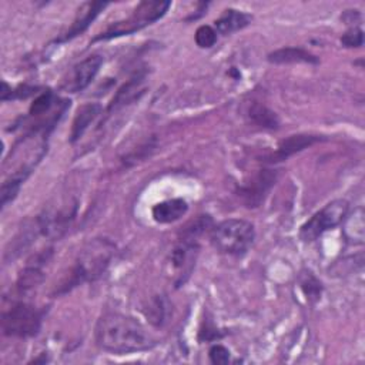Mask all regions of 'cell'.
<instances>
[{
    "mask_svg": "<svg viewBox=\"0 0 365 365\" xmlns=\"http://www.w3.org/2000/svg\"><path fill=\"white\" fill-rule=\"evenodd\" d=\"M341 43L345 47H361L364 44V31L359 27H352L346 33L342 34Z\"/></svg>",
    "mask_w": 365,
    "mask_h": 365,
    "instance_id": "obj_26",
    "label": "cell"
},
{
    "mask_svg": "<svg viewBox=\"0 0 365 365\" xmlns=\"http://www.w3.org/2000/svg\"><path fill=\"white\" fill-rule=\"evenodd\" d=\"M94 338L98 348L117 355L144 351L157 344L144 325L118 312H107L98 318Z\"/></svg>",
    "mask_w": 365,
    "mask_h": 365,
    "instance_id": "obj_1",
    "label": "cell"
},
{
    "mask_svg": "<svg viewBox=\"0 0 365 365\" xmlns=\"http://www.w3.org/2000/svg\"><path fill=\"white\" fill-rule=\"evenodd\" d=\"M103 64V57L98 54H91L71 67L67 76L63 78L60 88L67 93L83 91L97 76Z\"/></svg>",
    "mask_w": 365,
    "mask_h": 365,
    "instance_id": "obj_8",
    "label": "cell"
},
{
    "mask_svg": "<svg viewBox=\"0 0 365 365\" xmlns=\"http://www.w3.org/2000/svg\"><path fill=\"white\" fill-rule=\"evenodd\" d=\"M275 170H259L255 175L251 177L250 181L244 182L238 187L237 195L242 201V204L248 208H255L262 204L268 191L277 181Z\"/></svg>",
    "mask_w": 365,
    "mask_h": 365,
    "instance_id": "obj_7",
    "label": "cell"
},
{
    "mask_svg": "<svg viewBox=\"0 0 365 365\" xmlns=\"http://www.w3.org/2000/svg\"><path fill=\"white\" fill-rule=\"evenodd\" d=\"M30 174V168H23L16 173H13L9 178L4 180L0 188V197H1V207H6L7 202L13 201L21 187V182L27 178Z\"/></svg>",
    "mask_w": 365,
    "mask_h": 365,
    "instance_id": "obj_20",
    "label": "cell"
},
{
    "mask_svg": "<svg viewBox=\"0 0 365 365\" xmlns=\"http://www.w3.org/2000/svg\"><path fill=\"white\" fill-rule=\"evenodd\" d=\"M215 41H217V31L214 27L204 24L195 30V43L198 47L210 48L215 44Z\"/></svg>",
    "mask_w": 365,
    "mask_h": 365,
    "instance_id": "obj_25",
    "label": "cell"
},
{
    "mask_svg": "<svg viewBox=\"0 0 365 365\" xmlns=\"http://www.w3.org/2000/svg\"><path fill=\"white\" fill-rule=\"evenodd\" d=\"M248 117L255 125L265 130H277L279 127L278 115L259 103L251 104V107L248 108Z\"/></svg>",
    "mask_w": 365,
    "mask_h": 365,
    "instance_id": "obj_18",
    "label": "cell"
},
{
    "mask_svg": "<svg viewBox=\"0 0 365 365\" xmlns=\"http://www.w3.org/2000/svg\"><path fill=\"white\" fill-rule=\"evenodd\" d=\"M144 314L147 319L154 325V327H161L167 321L168 315V302L164 297L155 295L151 298L148 305L144 309Z\"/></svg>",
    "mask_w": 365,
    "mask_h": 365,
    "instance_id": "obj_21",
    "label": "cell"
},
{
    "mask_svg": "<svg viewBox=\"0 0 365 365\" xmlns=\"http://www.w3.org/2000/svg\"><path fill=\"white\" fill-rule=\"evenodd\" d=\"M53 103H54L53 93L50 90L43 91L31 103V106H30V115H41V114L47 113L51 108Z\"/></svg>",
    "mask_w": 365,
    "mask_h": 365,
    "instance_id": "obj_24",
    "label": "cell"
},
{
    "mask_svg": "<svg viewBox=\"0 0 365 365\" xmlns=\"http://www.w3.org/2000/svg\"><path fill=\"white\" fill-rule=\"evenodd\" d=\"M321 141V137L318 135H312V134H297V135H289L288 138L282 140L277 150L269 154L267 157V160L264 161H268V163H277V161H282V160H287L288 157L302 151L304 148H308L311 147L312 144Z\"/></svg>",
    "mask_w": 365,
    "mask_h": 365,
    "instance_id": "obj_12",
    "label": "cell"
},
{
    "mask_svg": "<svg viewBox=\"0 0 365 365\" xmlns=\"http://www.w3.org/2000/svg\"><path fill=\"white\" fill-rule=\"evenodd\" d=\"M220 336L221 334L217 331V328L212 324H205V328L200 331V341H212Z\"/></svg>",
    "mask_w": 365,
    "mask_h": 365,
    "instance_id": "obj_28",
    "label": "cell"
},
{
    "mask_svg": "<svg viewBox=\"0 0 365 365\" xmlns=\"http://www.w3.org/2000/svg\"><path fill=\"white\" fill-rule=\"evenodd\" d=\"M144 80V76L138 74L137 77L130 78V81H127L123 87L118 88V91L115 93V96L113 97V100L110 101L107 111L111 113L113 110H117L118 107L130 103L131 100H134L137 97V93L140 90V84Z\"/></svg>",
    "mask_w": 365,
    "mask_h": 365,
    "instance_id": "obj_19",
    "label": "cell"
},
{
    "mask_svg": "<svg viewBox=\"0 0 365 365\" xmlns=\"http://www.w3.org/2000/svg\"><path fill=\"white\" fill-rule=\"evenodd\" d=\"M170 6H171L170 1H160V0L141 1L137 4V7L134 9L131 16H128L124 20L110 24L104 31L97 34L93 38V41L110 40V38H115L120 36H127L134 31H138V30L153 24L158 19H161L167 13Z\"/></svg>",
    "mask_w": 365,
    "mask_h": 365,
    "instance_id": "obj_4",
    "label": "cell"
},
{
    "mask_svg": "<svg viewBox=\"0 0 365 365\" xmlns=\"http://www.w3.org/2000/svg\"><path fill=\"white\" fill-rule=\"evenodd\" d=\"M187 211H188V204L185 200L171 198V200H165L155 204L151 210V214L154 221L160 224H170L184 217Z\"/></svg>",
    "mask_w": 365,
    "mask_h": 365,
    "instance_id": "obj_13",
    "label": "cell"
},
{
    "mask_svg": "<svg viewBox=\"0 0 365 365\" xmlns=\"http://www.w3.org/2000/svg\"><path fill=\"white\" fill-rule=\"evenodd\" d=\"M212 218L210 215H198L195 220H192L181 232V240L198 242V238L205 232L211 231L212 228Z\"/></svg>",
    "mask_w": 365,
    "mask_h": 365,
    "instance_id": "obj_22",
    "label": "cell"
},
{
    "mask_svg": "<svg viewBox=\"0 0 365 365\" xmlns=\"http://www.w3.org/2000/svg\"><path fill=\"white\" fill-rule=\"evenodd\" d=\"M252 17L244 11L235 9H227L224 13L214 21V29L220 34H231L247 27L251 23Z\"/></svg>",
    "mask_w": 365,
    "mask_h": 365,
    "instance_id": "obj_16",
    "label": "cell"
},
{
    "mask_svg": "<svg viewBox=\"0 0 365 365\" xmlns=\"http://www.w3.org/2000/svg\"><path fill=\"white\" fill-rule=\"evenodd\" d=\"M103 107L98 103H87L83 104L73 120L71 124V133H70V141L76 143L83 137V134L87 131L90 124L101 114Z\"/></svg>",
    "mask_w": 365,
    "mask_h": 365,
    "instance_id": "obj_14",
    "label": "cell"
},
{
    "mask_svg": "<svg viewBox=\"0 0 365 365\" xmlns=\"http://www.w3.org/2000/svg\"><path fill=\"white\" fill-rule=\"evenodd\" d=\"M198 254V242L181 240L171 251V268L175 275V285H181L190 277Z\"/></svg>",
    "mask_w": 365,
    "mask_h": 365,
    "instance_id": "obj_9",
    "label": "cell"
},
{
    "mask_svg": "<svg viewBox=\"0 0 365 365\" xmlns=\"http://www.w3.org/2000/svg\"><path fill=\"white\" fill-rule=\"evenodd\" d=\"M107 6V3L103 1H86L83 3L78 10L77 14L73 20V23L70 24V27L58 37L54 40V43H66L74 37H77L78 34H81L84 30H87V27L94 21V19L100 14V11Z\"/></svg>",
    "mask_w": 365,
    "mask_h": 365,
    "instance_id": "obj_10",
    "label": "cell"
},
{
    "mask_svg": "<svg viewBox=\"0 0 365 365\" xmlns=\"http://www.w3.org/2000/svg\"><path fill=\"white\" fill-rule=\"evenodd\" d=\"M114 254V245L107 240H94L78 255L68 279L61 285L57 294H64L71 288L93 281L100 277L108 267Z\"/></svg>",
    "mask_w": 365,
    "mask_h": 365,
    "instance_id": "obj_2",
    "label": "cell"
},
{
    "mask_svg": "<svg viewBox=\"0 0 365 365\" xmlns=\"http://www.w3.org/2000/svg\"><path fill=\"white\" fill-rule=\"evenodd\" d=\"M50 257H51V248L36 254L31 259L27 261V264L23 268V271L20 272L17 284H16L19 292H21V294L29 292L43 281V278H44L43 267L47 264Z\"/></svg>",
    "mask_w": 365,
    "mask_h": 365,
    "instance_id": "obj_11",
    "label": "cell"
},
{
    "mask_svg": "<svg viewBox=\"0 0 365 365\" xmlns=\"http://www.w3.org/2000/svg\"><path fill=\"white\" fill-rule=\"evenodd\" d=\"M299 284H301V289L304 291V294L307 295V298L309 299V301H318L319 299V297H321V291H322V285H321V282L308 271H305V272H302V275H301V281H299Z\"/></svg>",
    "mask_w": 365,
    "mask_h": 365,
    "instance_id": "obj_23",
    "label": "cell"
},
{
    "mask_svg": "<svg viewBox=\"0 0 365 365\" xmlns=\"http://www.w3.org/2000/svg\"><path fill=\"white\" fill-rule=\"evenodd\" d=\"M268 61L274 64H291V63H307L318 64L319 60L315 54L301 47H282L268 54Z\"/></svg>",
    "mask_w": 365,
    "mask_h": 365,
    "instance_id": "obj_15",
    "label": "cell"
},
{
    "mask_svg": "<svg viewBox=\"0 0 365 365\" xmlns=\"http://www.w3.org/2000/svg\"><path fill=\"white\" fill-rule=\"evenodd\" d=\"M348 214V202L345 200H334L324 208L317 211L299 230V237L305 242L315 241L325 231L342 224Z\"/></svg>",
    "mask_w": 365,
    "mask_h": 365,
    "instance_id": "obj_6",
    "label": "cell"
},
{
    "mask_svg": "<svg viewBox=\"0 0 365 365\" xmlns=\"http://www.w3.org/2000/svg\"><path fill=\"white\" fill-rule=\"evenodd\" d=\"M208 356H210V361L212 364L224 365V364H228V361H230V351L224 345L215 344L210 348Z\"/></svg>",
    "mask_w": 365,
    "mask_h": 365,
    "instance_id": "obj_27",
    "label": "cell"
},
{
    "mask_svg": "<svg viewBox=\"0 0 365 365\" xmlns=\"http://www.w3.org/2000/svg\"><path fill=\"white\" fill-rule=\"evenodd\" d=\"M43 312L27 302H13L1 314V329L7 336L27 338L40 331Z\"/></svg>",
    "mask_w": 365,
    "mask_h": 365,
    "instance_id": "obj_5",
    "label": "cell"
},
{
    "mask_svg": "<svg viewBox=\"0 0 365 365\" xmlns=\"http://www.w3.org/2000/svg\"><path fill=\"white\" fill-rule=\"evenodd\" d=\"M210 240L214 248L222 254L242 255L255 240V228L250 221L230 218L211 228Z\"/></svg>",
    "mask_w": 365,
    "mask_h": 365,
    "instance_id": "obj_3",
    "label": "cell"
},
{
    "mask_svg": "<svg viewBox=\"0 0 365 365\" xmlns=\"http://www.w3.org/2000/svg\"><path fill=\"white\" fill-rule=\"evenodd\" d=\"M365 212L362 207H356L349 215L344 218V235L349 244H364L365 240Z\"/></svg>",
    "mask_w": 365,
    "mask_h": 365,
    "instance_id": "obj_17",
    "label": "cell"
}]
</instances>
